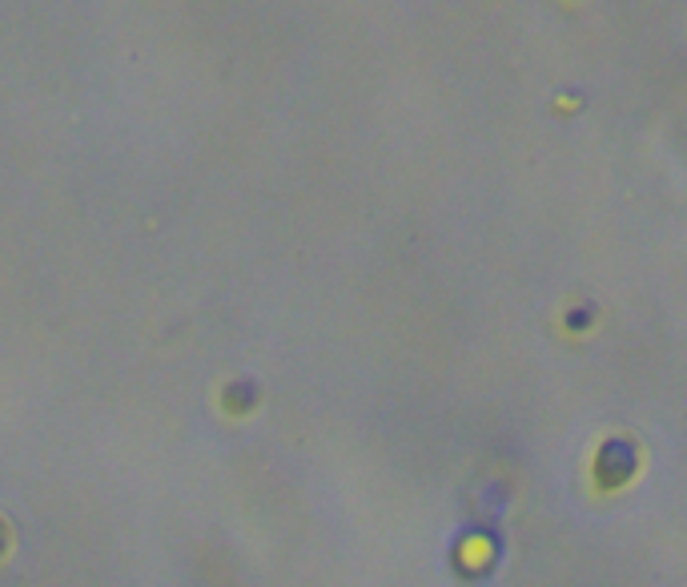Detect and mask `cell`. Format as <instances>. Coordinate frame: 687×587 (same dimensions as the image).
<instances>
[{"label":"cell","instance_id":"obj_1","mask_svg":"<svg viewBox=\"0 0 687 587\" xmlns=\"http://www.w3.org/2000/svg\"><path fill=\"white\" fill-rule=\"evenodd\" d=\"M631 467H636V455H631V447L627 443H607L603 447V455H599V475H603V483H624L627 475H631Z\"/></svg>","mask_w":687,"mask_h":587}]
</instances>
